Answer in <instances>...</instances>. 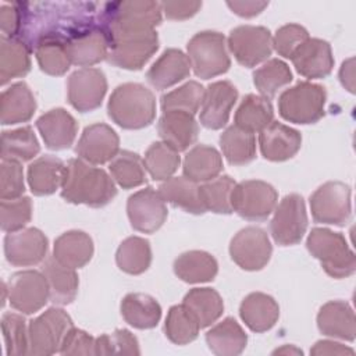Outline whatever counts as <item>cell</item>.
<instances>
[{"mask_svg":"<svg viewBox=\"0 0 356 356\" xmlns=\"http://www.w3.org/2000/svg\"><path fill=\"white\" fill-rule=\"evenodd\" d=\"M117 195L114 179L102 168L83 161L71 159L65 164L61 197L68 203L103 207Z\"/></svg>","mask_w":356,"mask_h":356,"instance_id":"1","label":"cell"},{"mask_svg":"<svg viewBox=\"0 0 356 356\" xmlns=\"http://www.w3.org/2000/svg\"><path fill=\"white\" fill-rule=\"evenodd\" d=\"M108 117L124 129H142L156 117V99L150 89L136 82L118 85L107 103Z\"/></svg>","mask_w":356,"mask_h":356,"instance_id":"2","label":"cell"},{"mask_svg":"<svg viewBox=\"0 0 356 356\" xmlns=\"http://www.w3.org/2000/svg\"><path fill=\"white\" fill-rule=\"evenodd\" d=\"M107 61L118 68L140 70L159 49V35L150 31H106Z\"/></svg>","mask_w":356,"mask_h":356,"instance_id":"3","label":"cell"},{"mask_svg":"<svg viewBox=\"0 0 356 356\" xmlns=\"http://www.w3.org/2000/svg\"><path fill=\"white\" fill-rule=\"evenodd\" d=\"M306 248L332 278H346L356 270V256L345 236L328 228H313Z\"/></svg>","mask_w":356,"mask_h":356,"instance_id":"4","label":"cell"},{"mask_svg":"<svg viewBox=\"0 0 356 356\" xmlns=\"http://www.w3.org/2000/svg\"><path fill=\"white\" fill-rule=\"evenodd\" d=\"M327 93L321 85L307 81L285 89L278 99L280 115L293 124H314L324 117Z\"/></svg>","mask_w":356,"mask_h":356,"instance_id":"5","label":"cell"},{"mask_svg":"<svg viewBox=\"0 0 356 356\" xmlns=\"http://www.w3.org/2000/svg\"><path fill=\"white\" fill-rule=\"evenodd\" d=\"M186 50L191 67L200 79L222 75L231 67L225 38L220 32L203 31L196 33L189 40Z\"/></svg>","mask_w":356,"mask_h":356,"instance_id":"6","label":"cell"},{"mask_svg":"<svg viewBox=\"0 0 356 356\" xmlns=\"http://www.w3.org/2000/svg\"><path fill=\"white\" fill-rule=\"evenodd\" d=\"M157 1H117L106 4L102 28L104 31H150L161 22Z\"/></svg>","mask_w":356,"mask_h":356,"instance_id":"7","label":"cell"},{"mask_svg":"<svg viewBox=\"0 0 356 356\" xmlns=\"http://www.w3.org/2000/svg\"><path fill=\"white\" fill-rule=\"evenodd\" d=\"M74 327L71 317L60 307H50L29 321V355L49 356L60 352L61 343Z\"/></svg>","mask_w":356,"mask_h":356,"instance_id":"8","label":"cell"},{"mask_svg":"<svg viewBox=\"0 0 356 356\" xmlns=\"http://www.w3.org/2000/svg\"><path fill=\"white\" fill-rule=\"evenodd\" d=\"M278 193L273 185L248 179L235 185L231 195L232 211L249 221H263L275 209Z\"/></svg>","mask_w":356,"mask_h":356,"instance_id":"9","label":"cell"},{"mask_svg":"<svg viewBox=\"0 0 356 356\" xmlns=\"http://www.w3.org/2000/svg\"><path fill=\"white\" fill-rule=\"evenodd\" d=\"M310 211L316 222L343 227L352 216L350 188L339 181H328L310 196Z\"/></svg>","mask_w":356,"mask_h":356,"instance_id":"10","label":"cell"},{"mask_svg":"<svg viewBox=\"0 0 356 356\" xmlns=\"http://www.w3.org/2000/svg\"><path fill=\"white\" fill-rule=\"evenodd\" d=\"M307 228L305 200L298 193L286 195L274 209L270 232L275 243L281 246L296 245L302 241Z\"/></svg>","mask_w":356,"mask_h":356,"instance_id":"11","label":"cell"},{"mask_svg":"<svg viewBox=\"0 0 356 356\" xmlns=\"http://www.w3.org/2000/svg\"><path fill=\"white\" fill-rule=\"evenodd\" d=\"M7 292L11 307L22 314H33L50 300L46 277L36 270L13 274L7 282Z\"/></svg>","mask_w":356,"mask_h":356,"instance_id":"12","label":"cell"},{"mask_svg":"<svg viewBox=\"0 0 356 356\" xmlns=\"http://www.w3.org/2000/svg\"><path fill=\"white\" fill-rule=\"evenodd\" d=\"M227 44L241 65L252 68L271 56L273 36L264 26L241 25L229 32Z\"/></svg>","mask_w":356,"mask_h":356,"instance_id":"13","label":"cell"},{"mask_svg":"<svg viewBox=\"0 0 356 356\" xmlns=\"http://www.w3.org/2000/svg\"><path fill=\"white\" fill-rule=\"evenodd\" d=\"M273 246L268 235L259 227L241 229L229 243L231 259L246 271H259L270 261Z\"/></svg>","mask_w":356,"mask_h":356,"instance_id":"14","label":"cell"},{"mask_svg":"<svg viewBox=\"0 0 356 356\" xmlns=\"http://www.w3.org/2000/svg\"><path fill=\"white\" fill-rule=\"evenodd\" d=\"M106 92V75L97 68L76 70L70 75L67 82L68 102L79 113H89L100 107Z\"/></svg>","mask_w":356,"mask_h":356,"instance_id":"15","label":"cell"},{"mask_svg":"<svg viewBox=\"0 0 356 356\" xmlns=\"http://www.w3.org/2000/svg\"><path fill=\"white\" fill-rule=\"evenodd\" d=\"M127 213L134 229L153 234L164 224L168 210L160 192L147 186L128 197Z\"/></svg>","mask_w":356,"mask_h":356,"instance_id":"16","label":"cell"},{"mask_svg":"<svg viewBox=\"0 0 356 356\" xmlns=\"http://www.w3.org/2000/svg\"><path fill=\"white\" fill-rule=\"evenodd\" d=\"M49 241L38 228H22L8 232L4 238V254L10 264L15 267L35 266L47 256Z\"/></svg>","mask_w":356,"mask_h":356,"instance_id":"17","label":"cell"},{"mask_svg":"<svg viewBox=\"0 0 356 356\" xmlns=\"http://www.w3.org/2000/svg\"><path fill=\"white\" fill-rule=\"evenodd\" d=\"M120 152V138L107 124L96 122L86 127L75 146V153L83 161L99 165L111 161Z\"/></svg>","mask_w":356,"mask_h":356,"instance_id":"18","label":"cell"},{"mask_svg":"<svg viewBox=\"0 0 356 356\" xmlns=\"http://www.w3.org/2000/svg\"><path fill=\"white\" fill-rule=\"evenodd\" d=\"M67 50L71 64L89 68L103 60H107L108 39L106 31L100 26H89L71 33L67 39Z\"/></svg>","mask_w":356,"mask_h":356,"instance_id":"19","label":"cell"},{"mask_svg":"<svg viewBox=\"0 0 356 356\" xmlns=\"http://www.w3.org/2000/svg\"><path fill=\"white\" fill-rule=\"evenodd\" d=\"M238 100V90L229 81H217L207 86L200 108V122L209 129H221L229 120Z\"/></svg>","mask_w":356,"mask_h":356,"instance_id":"20","label":"cell"},{"mask_svg":"<svg viewBox=\"0 0 356 356\" xmlns=\"http://www.w3.org/2000/svg\"><path fill=\"white\" fill-rule=\"evenodd\" d=\"M296 71L309 79L325 78L334 68V56L327 40L309 38L291 57Z\"/></svg>","mask_w":356,"mask_h":356,"instance_id":"21","label":"cell"},{"mask_svg":"<svg viewBox=\"0 0 356 356\" xmlns=\"http://www.w3.org/2000/svg\"><path fill=\"white\" fill-rule=\"evenodd\" d=\"M259 145L266 160L285 161L299 152L302 146V135L288 125L273 121L260 132Z\"/></svg>","mask_w":356,"mask_h":356,"instance_id":"22","label":"cell"},{"mask_svg":"<svg viewBox=\"0 0 356 356\" xmlns=\"http://www.w3.org/2000/svg\"><path fill=\"white\" fill-rule=\"evenodd\" d=\"M157 131L163 142L179 153L196 142L199 125L193 114L181 110H168L163 111L159 118Z\"/></svg>","mask_w":356,"mask_h":356,"instance_id":"23","label":"cell"},{"mask_svg":"<svg viewBox=\"0 0 356 356\" xmlns=\"http://www.w3.org/2000/svg\"><path fill=\"white\" fill-rule=\"evenodd\" d=\"M36 128L46 147L51 150L68 149L76 136L78 124L64 108H53L36 120Z\"/></svg>","mask_w":356,"mask_h":356,"instance_id":"24","label":"cell"},{"mask_svg":"<svg viewBox=\"0 0 356 356\" xmlns=\"http://www.w3.org/2000/svg\"><path fill=\"white\" fill-rule=\"evenodd\" d=\"M191 74V61L188 56L178 49H167L149 68L147 82L159 89H168L188 78Z\"/></svg>","mask_w":356,"mask_h":356,"instance_id":"25","label":"cell"},{"mask_svg":"<svg viewBox=\"0 0 356 356\" xmlns=\"http://www.w3.org/2000/svg\"><path fill=\"white\" fill-rule=\"evenodd\" d=\"M317 327L321 334L343 341H355L356 318L349 303L331 300L321 306L317 314Z\"/></svg>","mask_w":356,"mask_h":356,"instance_id":"26","label":"cell"},{"mask_svg":"<svg viewBox=\"0 0 356 356\" xmlns=\"http://www.w3.org/2000/svg\"><path fill=\"white\" fill-rule=\"evenodd\" d=\"M239 316L249 330L264 332L275 325L280 317V306L273 296L263 292H252L242 300Z\"/></svg>","mask_w":356,"mask_h":356,"instance_id":"27","label":"cell"},{"mask_svg":"<svg viewBox=\"0 0 356 356\" xmlns=\"http://www.w3.org/2000/svg\"><path fill=\"white\" fill-rule=\"evenodd\" d=\"M36 111V100L25 82H15L0 96V121L3 125L26 122Z\"/></svg>","mask_w":356,"mask_h":356,"instance_id":"28","label":"cell"},{"mask_svg":"<svg viewBox=\"0 0 356 356\" xmlns=\"http://www.w3.org/2000/svg\"><path fill=\"white\" fill-rule=\"evenodd\" d=\"M42 273L46 277L49 296L54 305H70L78 293V274L75 268L61 264L54 256L44 260Z\"/></svg>","mask_w":356,"mask_h":356,"instance_id":"29","label":"cell"},{"mask_svg":"<svg viewBox=\"0 0 356 356\" xmlns=\"http://www.w3.org/2000/svg\"><path fill=\"white\" fill-rule=\"evenodd\" d=\"M65 164L54 156H42L28 167V184L33 195L46 196L61 188Z\"/></svg>","mask_w":356,"mask_h":356,"instance_id":"30","label":"cell"},{"mask_svg":"<svg viewBox=\"0 0 356 356\" xmlns=\"http://www.w3.org/2000/svg\"><path fill=\"white\" fill-rule=\"evenodd\" d=\"M53 256L67 267L81 268L93 256V241L83 231H67L56 239Z\"/></svg>","mask_w":356,"mask_h":356,"instance_id":"31","label":"cell"},{"mask_svg":"<svg viewBox=\"0 0 356 356\" xmlns=\"http://www.w3.org/2000/svg\"><path fill=\"white\" fill-rule=\"evenodd\" d=\"M184 177L196 182H207L222 171V157L217 149L207 145L193 146L184 159Z\"/></svg>","mask_w":356,"mask_h":356,"instance_id":"32","label":"cell"},{"mask_svg":"<svg viewBox=\"0 0 356 356\" xmlns=\"http://www.w3.org/2000/svg\"><path fill=\"white\" fill-rule=\"evenodd\" d=\"M159 192L167 203H171L174 207H179L186 213H206L200 197V185L185 177H171L165 179L159 186Z\"/></svg>","mask_w":356,"mask_h":356,"instance_id":"33","label":"cell"},{"mask_svg":"<svg viewBox=\"0 0 356 356\" xmlns=\"http://www.w3.org/2000/svg\"><path fill=\"white\" fill-rule=\"evenodd\" d=\"M217 260L203 250L185 252L174 261L175 275L188 284L210 282L217 275Z\"/></svg>","mask_w":356,"mask_h":356,"instance_id":"34","label":"cell"},{"mask_svg":"<svg viewBox=\"0 0 356 356\" xmlns=\"http://www.w3.org/2000/svg\"><path fill=\"white\" fill-rule=\"evenodd\" d=\"M206 342L214 355L235 356L246 348L248 335L235 318L227 317L207 331Z\"/></svg>","mask_w":356,"mask_h":356,"instance_id":"35","label":"cell"},{"mask_svg":"<svg viewBox=\"0 0 356 356\" xmlns=\"http://www.w3.org/2000/svg\"><path fill=\"white\" fill-rule=\"evenodd\" d=\"M124 320L138 330L154 328L161 318L159 302L147 293H128L121 302Z\"/></svg>","mask_w":356,"mask_h":356,"instance_id":"36","label":"cell"},{"mask_svg":"<svg viewBox=\"0 0 356 356\" xmlns=\"http://www.w3.org/2000/svg\"><path fill=\"white\" fill-rule=\"evenodd\" d=\"M35 56L40 70L53 76L64 75L71 65L65 39L58 35H44L35 43Z\"/></svg>","mask_w":356,"mask_h":356,"instance_id":"37","label":"cell"},{"mask_svg":"<svg viewBox=\"0 0 356 356\" xmlns=\"http://www.w3.org/2000/svg\"><path fill=\"white\" fill-rule=\"evenodd\" d=\"M31 70L28 46L17 39L1 36L0 39V83L6 85L14 78L25 76Z\"/></svg>","mask_w":356,"mask_h":356,"instance_id":"38","label":"cell"},{"mask_svg":"<svg viewBox=\"0 0 356 356\" xmlns=\"http://www.w3.org/2000/svg\"><path fill=\"white\" fill-rule=\"evenodd\" d=\"M274 110L271 102L259 95H246L234 117L235 125L248 132H261L274 120Z\"/></svg>","mask_w":356,"mask_h":356,"instance_id":"39","label":"cell"},{"mask_svg":"<svg viewBox=\"0 0 356 356\" xmlns=\"http://www.w3.org/2000/svg\"><path fill=\"white\" fill-rule=\"evenodd\" d=\"M182 305L195 316L200 328L216 323L224 312V302L220 293L211 288L191 289L185 295Z\"/></svg>","mask_w":356,"mask_h":356,"instance_id":"40","label":"cell"},{"mask_svg":"<svg viewBox=\"0 0 356 356\" xmlns=\"http://www.w3.org/2000/svg\"><path fill=\"white\" fill-rule=\"evenodd\" d=\"M220 146L227 161L232 165H245L256 157L254 134L248 132L235 124L221 134Z\"/></svg>","mask_w":356,"mask_h":356,"instance_id":"41","label":"cell"},{"mask_svg":"<svg viewBox=\"0 0 356 356\" xmlns=\"http://www.w3.org/2000/svg\"><path fill=\"white\" fill-rule=\"evenodd\" d=\"M120 270L131 275L145 273L152 263V248L149 241L140 236H129L121 242L115 253Z\"/></svg>","mask_w":356,"mask_h":356,"instance_id":"42","label":"cell"},{"mask_svg":"<svg viewBox=\"0 0 356 356\" xmlns=\"http://www.w3.org/2000/svg\"><path fill=\"white\" fill-rule=\"evenodd\" d=\"M39 152V140L29 125L1 134V159L29 161Z\"/></svg>","mask_w":356,"mask_h":356,"instance_id":"43","label":"cell"},{"mask_svg":"<svg viewBox=\"0 0 356 356\" xmlns=\"http://www.w3.org/2000/svg\"><path fill=\"white\" fill-rule=\"evenodd\" d=\"M111 178L122 188L131 189L146 182L145 163L139 154L129 150H120L110 161Z\"/></svg>","mask_w":356,"mask_h":356,"instance_id":"44","label":"cell"},{"mask_svg":"<svg viewBox=\"0 0 356 356\" xmlns=\"http://www.w3.org/2000/svg\"><path fill=\"white\" fill-rule=\"evenodd\" d=\"M145 168L154 181H165L178 170L179 153L164 142H153L145 153Z\"/></svg>","mask_w":356,"mask_h":356,"instance_id":"45","label":"cell"},{"mask_svg":"<svg viewBox=\"0 0 356 356\" xmlns=\"http://www.w3.org/2000/svg\"><path fill=\"white\" fill-rule=\"evenodd\" d=\"M199 330L200 325L197 320L184 305L170 307L164 323V332L172 343L186 345L195 341L199 335Z\"/></svg>","mask_w":356,"mask_h":356,"instance_id":"46","label":"cell"},{"mask_svg":"<svg viewBox=\"0 0 356 356\" xmlns=\"http://www.w3.org/2000/svg\"><path fill=\"white\" fill-rule=\"evenodd\" d=\"M292 81V72L286 63L280 58L266 61L253 72V83L261 96L271 99L277 92Z\"/></svg>","mask_w":356,"mask_h":356,"instance_id":"47","label":"cell"},{"mask_svg":"<svg viewBox=\"0 0 356 356\" xmlns=\"http://www.w3.org/2000/svg\"><path fill=\"white\" fill-rule=\"evenodd\" d=\"M236 182L229 175H220L200 185V197L206 211L231 214V195Z\"/></svg>","mask_w":356,"mask_h":356,"instance_id":"48","label":"cell"},{"mask_svg":"<svg viewBox=\"0 0 356 356\" xmlns=\"http://www.w3.org/2000/svg\"><path fill=\"white\" fill-rule=\"evenodd\" d=\"M206 89L196 81H189L182 86L161 96V110H181L196 114L202 107Z\"/></svg>","mask_w":356,"mask_h":356,"instance_id":"49","label":"cell"},{"mask_svg":"<svg viewBox=\"0 0 356 356\" xmlns=\"http://www.w3.org/2000/svg\"><path fill=\"white\" fill-rule=\"evenodd\" d=\"M1 331L7 356H21L28 353V327L21 314L11 312L4 313L1 316Z\"/></svg>","mask_w":356,"mask_h":356,"instance_id":"50","label":"cell"},{"mask_svg":"<svg viewBox=\"0 0 356 356\" xmlns=\"http://www.w3.org/2000/svg\"><path fill=\"white\" fill-rule=\"evenodd\" d=\"M32 218V202L26 196L0 202V224L4 232L22 229Z\"/></svg>","mask_w":356,"mask_h":356,"instance_id":"51","label":"cell"},{"mask_svg":"<svg viewBox=\"0 0 356 356\" xmlns=\"http://www.w3.org/2000/svg\"><path fill=\"white\" fill-rule=\"evenodd\" d=\"M139 355V343L128 330H115L96 338V355Z\"/></svg>","mask_w":356,"mask_h":356,"instance_id":"52","label":"cell"},{"mask_svg":"<svg viewBox=\"0 0 356 356\" xmlns=\"http://www.w3.org/2000/svg\"><path fill=\"white\" fill-rule=\"evenodd\" d=\"M25 191L22 165L17 160L1 159L0 165V197L1 200L18 199Z\"/></svg>","mask_w":356,"mask_h":356,"instance_id":"53","label":"cell"},{"mask_svg":"<svg viewBox=\"0 0 356 356\" xmlns=\"http://www.w3.org/2000/svg\"><path fill=\"white\" fill-rule=\"evenodd\" d=\"M309 39V33L306 28L299 24H286L277 29L273 38V49L285 57L291 58L296 49Z\"/></svg>","mask_w":356,"mask_h":356,"instance_id":"54","label":"cell"},{"mask_svg":"<svg viewBox=\"0 0 356 356\" xmlns=\"http://www.w3.org/2000/svg\"><path fill=\"white\" fill-rule=\"evenodd\" d=\"M61 355H96V338L83 330L72 327L65 335L60 352Z\"/></svg>","mask_w":356,"mask_h":356,"instance_id":"55","label":"cell"},{"mask_svg":"<svg viewBox=\"0 0 356 356\" xmlns=\"http://www.w3.org/2000/svg\"><path fill=\"white\" fill-rule=\"evenodd\" d=\"M161 11L168 19L182 21L193 17L202 7V1H163Z\"/></svg>","mask_w":356,"mask_h":356,"instance_id":"56","label":"cell"},{"mask_svg":"<svg viewBox=\"0 0 356 356\" xmlns=\"http://www.w3.org/2000/svg\"><path fill=\"white\" fill-rule=\"evenodd\" d=\"M22 26V14L18 4H3L0 8V28L4 33L3 36L15 38Z\"/></svg>","mask_w":356,"mask_h":356,"instance_id":"57","label":"cell"},{"mask_svg":"<svg viewBox=\"0 0 356 356\" xmlns=\"http://www.w3.org/2000/svg\"><path fill=\"white\" fill-rule=\"evenodd\" d=\"M227 6L239 17L252 18L259 15L267 6V1H227Z\"/></svg>","mask_w":356,"mask_h":356,"instance_id":"58","label":"cell"},{"mask_svg":"<svg viewBox=\"0 0 356 356\" xmlns=\"http://www.w3.org/2000/svg\"><path fill=\"white\" fill-rule=\"evenodd\" d=\"M312 355H353V349L334 341H318L310 349Z\"/></svg>","mask_w":356,"mask_h":356,"instance_id":"59","label":"cell"},{"mask_svg":"<svg viewBox=\"0 0 356 356\" xmlns=\"http://www.w3.org/2000/svg\"><path fill=\"white\" fill-rule=\"evenodd\" d=\"M339 79L341 83L349 90V92H355L353 89V58H349L348 61H345L339 70Z\"/></svg>","mask_w":356,"mask_h":356,"instance_id":"60","label":"cell"},{"mask_svg":"<svg viewBox=\"0 0 356 356\" xmlns=\"http://www.w3.org/2000/svg\"><path fill=\"white\" fill-rule=\"evenodd\" d=\"M274 353H295V355H302V350L293 348V346H289V345H285L277 350H274Z\"/></svg>","mask_w":356,"mask_h":356,"instance_id":"61","label":"cell"}]
</instances>
